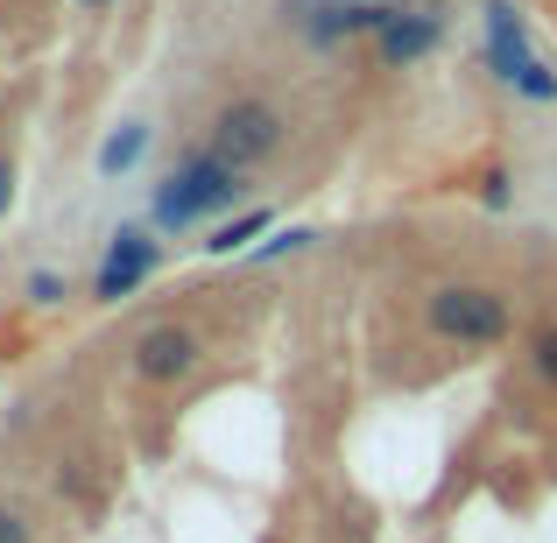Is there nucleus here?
<instances>
[{
	"mask_svg": "<svg viewBox=\"0 0 557 543\" xmlns=\"http://www.w3.org/2000/svg\"><path fill=\"white\" fill-rule=\"evenodd\" d=\"M283 141V121H275V107H261V99H240V107H226L219 113V163H233V170H247V163H261V156Z\"/></svg>",
	"mask_w": 557,
	"mask_h": 543,
	"instance_id": "obj_3",
	"label": "nucleus"
},
{
	"mask_svg": "<svg viewBox=\"0 0 557 543\" xmlns=\"http://www.w3.org/2000/svg\"><path fill=\"white\" fill-rule=\"evenodd\" d=\"M190 360H198V346H190L184 325H156V332H141V346H135V367L149 381H177V374H190Z\"/></svg>",
	"mask_w": 557,
	"mask_h": 543,
	"instance_id": "obj_4",
	"label": "nucleus"
},
{
	"mask_svg": "<svg viewBox=\"0 0 557 543\" xmlns=\"http://www.w3.org/2000/svg\"><path fill=\"white\" fill-rule=\"evenodd\" d=\"M8 198H14V177H8V163H0V212H8Z\"/></svg>",
	"mask_w": 557,
	"mask_h": 543,
	"instance_id": "obj_11",
	"label": "nucleus"
},
{
	"mask_svg": "<svg viewBox=\"0 0 557 543\" xmlns=\"http://www.w3.org/2000/svg\"><path fill=\"white\" fill-rule=\"evenodd\" d=\"M141 156V135H121V141H107V170H127Z\"/></svg>",
	"mask_w": 557,
	"mask_h": 543,
	"instance_id": "obj_8",
	"label": "nucleus"
},
{
	"mask_svg": "<svg viewBox=\"0 0 557 543\" xmlns=\"http://www.w3.org/2000/svg\"><path fill=\"white\" fill-rule=\"evenodd\" d=\"M240 170L233 163H219V156H205V163H190L184 177H170V190L156 198V212L170 219V226H184V219H198V212H212V205H233V184Z\"/></svg>",
	"mask_w": 557,
	"mask_h": 543,
	"instance_id": "obj_2",
	"label": "nucleus"
},
{
	"mask_svg": "<svg viewBox=\"0 0 557 543\" xmlns=\"http://www.w3.org/2000/svg\"><path fill=\"white\" fill-rule=\"evenodd\" d=\"M0 543H22V522H14L8 508H0Z\"/></svg>",
	"mask_w": 557,
	"mask_h": 543,
	"instance_id": "obj_10",
	"label": "nucleus"
},
{
	"mask_svg": "<svg viewBox=\"0 0 557 543\" xmlns=\"http://www.w3.org/2000/svg\"><path fill=\"white\" fill-rule=\"evenodd\" d=\"M149 261H156V240H149V233H121V240H113V255H107V269H99V297H127V289L149 275Z\"/></svg>",
	"mask_w": 557,
	"mask_h": 543,
	"instance_id": "obj_5",
	"label": "nucleus"
},
{
	"mask_svg": "<svg viewBox=\"0 0 557 543\" xmlns=\"http://www.w3.org/2000/svg\"><path fill=\"white\" fill-rule=\"evenodd\" d=\"M431 325L459 346H494V340H508V304L494 289H437Z\"/></svg>",
	"mask_w": 557,
	"mask_h": 543,
	"instance_id": "obj_1",
	"label": "nucleus"
},
{
	"mask_svg": "<svg viewBox=\"0 0 557 543\" xmlns=\"http://www.w3.org/2000/svg\"><path fill=\"white\" fill-rule=\"evenodd\" d=\"M85 8H107V0H85Z\"/></svg>",
	"mask_w": 557,
	"mask_h": 543,
	"instance_id": "obj_12",
	"label": "nucleus"
},
{
	"mask_svg": "<svg viewBox=\"0 0 557 543\" xmlns=\"http://www.w3.org/2000/svg\"><path fill=\"white\" fill-rule=\"evenodd\" d=\"M261 226H269V212H247V219H233L226 233H212V255H233V247H240V240H255Z\"/></svg>",
	"mask_w": 557,
	"mask_h": 543,
	"instance_id": "obj_7",
	"label": "nucleus"
},
{
	"mask_svg": "<svg viewBox=\"0 0 557 543\" xmlns=\"http://www.w3.org/2000/svg\"><path fill=\"white\" fill-rule=\"evenodd\" d=\"M437 42V28L423 22V14H388V22H381V57H388V64H409V57H423Z\"/></svg>",
	"mask_w": 557,
	"mask_h": 543,
	"instance_id": "obj_6",
	"label": "nucleus"
},
{
	"mask_svg": "<svg viewBox=\"0 0 557 543\" xmlns=\"http://www.w3.org/2000/svg\"><path fill=\"white\" fill-rule=\"evenodd\" d=\"M536 367L557 381V332H544V340H536Z\"/></svg>",
	"mask_w": 557,
	"mask_h": 543,
	"instance_id": "obj_9",
	"label": "nucleus"
}]
</instances>
